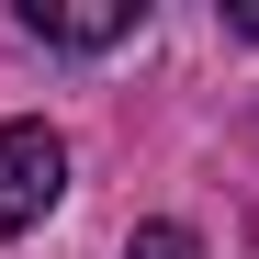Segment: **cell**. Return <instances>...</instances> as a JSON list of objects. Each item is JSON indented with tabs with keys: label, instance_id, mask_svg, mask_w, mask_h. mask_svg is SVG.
<instances>
[{
	"label": "cell",
	"instance_id": "7a4b0ae2",
	"mask_svg": "<svg viewBox=\"0 0 259 259\" xmlns=\"http://www.w3.org/2000/svg\"><path fill=\"white\" fill-rule=\"evenodd\" d=\"M147 23V0H23V34L34 46H68V57H102Z\"/></svg>",
	"mask_w": 259,
	"mask_h": 259
},
{
	"label": "cell",
	"instance_id": "6da1fadb",
	"mask_svg": "<svg viewBox=\"0 0 259 259\" xmlns=\"http://www.w3.org/2000/svg\"><path fill=\"white\" fill-rule=\"evenodd\" d=\"M57 192H68V147H57V124H0V237L46 226Z\"/></svg>",
	"mask_w": 259,
	"mask_h": 259
},
{
	"label": "cell",
	"instance_id": "277c9868",
	"mask_svg": "<svg viewBox=\"0 0 259 259\" xmlns=\"http://www.w3.org/2000/svg\"><path fill=\"white\" fill-rule=\"evenodd\" d=\"M226 34H248V46H259V0H237V12H226Z\"/></svg>",
	"mask_w": 259,
	"mask_h": 259
},
{
	"label": "cell",
	"instance_id": "3957f363",
	"mask_svg": "<svg viewBox=\"0 0 259 259\" xmlns=\"http://www.w3.org/2000/svg\"><path fill=\"white\" fill-rule=\"evenodd\" d=\"M124 259H203V248H192V226H136Z\"/></svg>",
	"mask_w": 259,
	"mask_h": 259
}]
</instances>
